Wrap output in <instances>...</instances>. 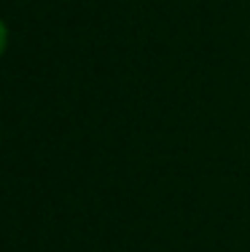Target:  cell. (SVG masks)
<instances>
[{
    "mask_svg": "<svg viewBox=\"0 0 250 252\" xmlns=\"http://www.w3.org/2000/svg\"><path fill=\"white\" fill-rule=\"evenodd\" d=\"M0 46H3V27H0Z\"/></svg>",
    "mask_w": 250,
    "mask_h": 252,
    "instance_id": "cell-1",
    "label": "cell"
}]
</instances>
